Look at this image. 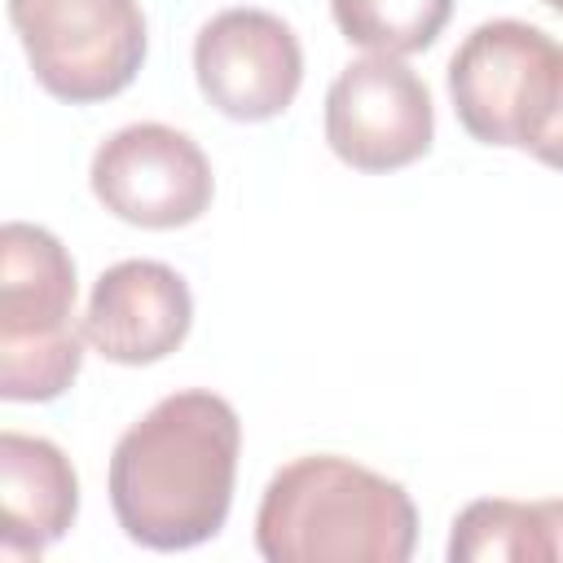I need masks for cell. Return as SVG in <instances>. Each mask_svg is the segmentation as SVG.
I'll use <instances>...</instances> for the list:
<instances>
[{"label": "cell", "instance_id": "1", "mask_svg": "<svg viewBox=\"0 0 563 563\" xmlns=\"http://www.w3.org/2000/svg\"><path fill=\"white\" fill-rule=\"evenodd\" d=\"M242 422L216 391L163 396L110 453V506L145 550L211 541L233 506Z\"/></svg>", "mask_w": 563, "mask_h": 563}, {"label": "cell", "instance_id": "2", "mask_svg": "<svg viewBox=\"0 0 563 563\" xmlns=\"http://www.w3.org/2000/svg\"><path fill=\"white\" fill-rule=\"evenodd\" d=\"M413 541L409 493L334 453L286 462L255 510V545L268 563H405Z\"/></svg>", "mask_w": 563, "mask_h": 563}, {"label": "cell", "instance_id": "3", "mask_svg": "<svg viewBox=\"0 0 563 563\" xmlns=\"http://www.w3.org/2000/svg\"><path fill=\"white\" fill-rule=\"evenodd\" d=\"M84 325H75V260L26 220L0 229V396L53 400L84 365Z\"/></svg>", "mask_w": 563, "mask_h": 563}, {"label": "cell", "instance_id": "4", "mask_svg": "<svg viewBox=\"0 0 563 563\" xmlns=\"http://www.w3.org/2000/svg\"><path fill=\"white\" fill-rule=\"evenodd\" d=\"M563 44L541 26L497 18L475 26L449 62V97L457 123L479 145L532 150L559 88Z\"/></svg>", "mask_w": 563, "mask_h": 563}, {"label": "cell", "instance_id": "5", "mask_svg": "<svg viewBox=\"0 0 563 563\" xmlns=\"http://www.w3.org/2000/svg\"><path fill=\"white\" fill-rule=\"evenodd\" d=\"M31 75L70 106L123 92L145 62V13L136 0H9Z\"/></svg>", "mask_w": 563, "mask_h": 563}, {"label": "cell", "instance_id": "6", "mask_svg": "<svg viewBox=\"0 0 563 563\" xmlns=\"http://www.w3.org/2000/svg\"><path fill=\"white\" fill-rule=\"evenodd\" d=\"M427 84L387 53L347 62L325 92V141L356 172H396L431 150Z\"/></svg>", "mask_w": 563, "mask_h": 563}, {"label": "cell", "instance_id": "7", "mask_svg": "<svg viewBox=\"0 0 563 563\" xmlns=\"http://www.w3.org/2000/svg\"><path fill=\"white\" fill-rule=\"evenodd\" d=\"M97 202L136 229L194 224L216 194L211 163L167 123H128L106 136L88 167Z\"/></svg>", "mask_w": 563, "mask_h": 563}, {"label": "cell", "instance_id": "8", "mask_svg": "<svg viewBox=\"0 0 563 563\" xmlns=\"http://www.w3.org/2000/svg\"><path fill=\"white\" fill-rule=\"evenodd\" d=\"M194 79L202 97L238 119H277L303 84V48L268 9H224L194 40Z\"/></svg>", "mask_w": 563, "mask_h": 563}, {"label": "cell", "instance_id": "9", "mask_svg": "<svg viewBox=\"0 0 563 563\" xmlns=\"http://www.w3.org/2000/svg\"><path fill=\"white\" fill-rule=\"evenodd\" d=\"M194 325L185 277L163 260H123L92 282L84 339L114 365H154L172 356Z\"/></svg>", "mask_w": 563, "mask_h": 563}, {"label": "cell", "instance_id": "10", "mask_svg": "<svg viewBox=\"0 0 563 563\" xmlns=\"http://www.w3.org/2000/svg\"><path fill=\"white\" fill-rule=\"evenodd\" d=\"M79 510L70 457L40 435H0V554L31 559L66 537Z\"/></svg>", "mask_w": 563, "mask_h": 563}, {"label": "cell", "instance_id": "11", "mask_svg": "<svg viewBox=\"0 0 563 563\" xmlns=\"http://www.w3.org/2000/svg\"><path fill=\"white\" fill-rule=\"evenodd\" d=\"M453 563H559L563 559V501H471L449 532Z\"/></svg>", "mask_w": 563, "mask_h": 563}, {"label": "cell", "instance_id": "12", "mask_svg": "<svg viewBox=\"0 0 563 563\" xmlns=\"http://www.w3.org/2000/svg\"><path fill=\"white\" fill-rule=\"evenodd\" d=\"M330 13L347 44L405 57L435 44L453 18V0H330Z\"/></svg>", "mask_w": 563, "mask_h": 563}, {"label": "cell", "instance_id": "13", "mask_svg": "<svg viewBox=\"0 0 563 563\" xmlns=\"http://www.w3.org/2000/svg\"><path fill=\"white\" fill-rule=\"evenodd\" d=\"M528 154H532V158H541L545 167L563 172V70H559L554 106H550V114H545V123H541V132H537V141H532V150H528Z\"/></svg>", "mask_w": 563, "mask_h": 563}, {"label": "cell", "instance_id": "14", "mask_svg": "<svg viewBox=\"0 0 563 563\" xmlns=\"http://www.w3.org/2000/svg\"><path fill=\"white\" fill-rule=\"evenodd\" d=\"M545 4H550V9H554V13H563V0H545Z\"/></svg>", "mask_w": 563, "mask_h": 563}]
</instances>
